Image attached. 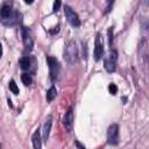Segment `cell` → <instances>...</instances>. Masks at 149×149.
Here are the masks:
<instances>
[{"instance_id":"18","label":"cell","mask_w":149,"mask_h":149,"mask_svg":"<svg viewBox=\"0 0 149 149\" xmlns=\"http://www.w3.org/2000/svg\"><path fill=\"white\" fill-rule=\"evenodd\" d=\"M107 33H108V43L112 47V42H113V27H111Z\"/></svg>"},{"instance_id":"24","label":"cell","mask_w":149,"mask_h":149,"mask_svg":"<svg viewBox=\"0 0 149 149\" xmlns=\"http://www.w3.org/2000/svg\"><path fill=\"white\" fill-rule=\"evenodd\" d=\"M8 106H9V107H13V105H12V101H10L9 99H8Z\"/></svg>"},{"instance_id":"22","label":"cell","mask_w":149,"mask_h":149,"mask_svg":"<svg viewBox=\"0 0 149 149\" xmlns=\"http://www.w3.org/2000/svg\"><path fill=\"white\" fill-rule=\"evenodd\" d=\"M26 3H28V5H30V3H33L34 2V0H23Z\"/></svg>"},{"instance_id":"5","label":"cell","mask_w":149,"mask_h":149,"mask_svg":"<svg viewBox=\"0 0 149 149\" xmlns=\"http://www.w3.org/2000/svg\"><path fill=\"white\" fill-rule=\"evenodd\" d=\"M107 142L112 146H116L119 143V126L113 123L107 129Z\"/></svg>"},{"instance_id":"14","label":"cell","mask_w":149,"mask_h":149,"mask_svg":"<svg viewBox=\"0 0 149 149\" xmlns=\"http://www.w3.org/2000/svg\"><path fill=\"white\" fill-rule=\"evenodd\" d=\"M21 80H22V83H23L26 86L30 85V84H31V81H33L31 76H30V74H28V73H22V74H21Z\"/></svg>"},{"instance_id":"10","label":"cell","mask_w":149,"mask_h":149,"mask_svg":"<svg viewBox=\"0 0 149 149\" xmlns=\"http://www.w3.org/2000/svg\"><path fill=\"white\" fill-rule=\"evenodd\" d=\"M51 125H52V118L51 115H49L45 121H44V125H43V130H42V140L47 141L48 137H49V134H50V129H51Z\"/></svg>"},{"instance_id":"9","label":"cell","mask_w":149,"mask_h":149,"mask_svg":"<svg viewBox=\"0 0 149 149\" xmlns=\"http://www.w3.org/2000/svg\"><path fill=\"white\" fill-rule=\"evenodd\" d=\"M63 125L68 132L72 130V127H73V111H72V108H69V111L65 113L64 119H63Z\"/></svg>"},{"instance_id":"12","label":"cell","mask_w":149,"mask_h":149,"mask_svg":"<svg viewBox=\"0 0 149 149\" xmlns=\"http://www.w3.org/2000/svg\"><path fill=\"white\" fill-rule=\"evenodd\" d=\"M19 64H20V68L22 70H28L29 66H30V59H29V57L28 56H24V57L20 58Z\"/></svg>"},{"instance_id":"21","label":"cell","mask_w":149,"mask_h":149,"mask_svg":"<svg viewBox=\"0 0 149 149\" xmlns=\"http://www.w3.org/2000/svg\"><path fill=\"white\" fill-rule=\"evenodd\" d=\"M76 146H77V147H78V148H81V149H84V148H85V147H84V146H83V144H80V143H79V142H76Z\"/></svg>"},{"instance_id":"23","label":"cell","mask_w":149,"mask_h":149,"mask_svg":"<svg viewBox=\"0 0 149 149\" xmlns=\"http://www.w3.org/2000/svg\"><path fill=\"white\" fill-rule=\"evenodd\" d=\"M2 56V45H1V43H0V57Z\"/></svg>"},{"instance_id":"11","label":"cell","mask_w":149,"mask_h":149,"mask_svg":"<svg viewBox=\"0 0 149 149\" xmlns=\"http://www.w3.org/2000/svg\"><path fill=\"white\" fill-rule=\"evenodd\" d=\"M31 141H33V146H34L35 149H40L42 147V139H41V130H40V128H37L34 132Z\"/></svg>"},{"instance_id":"19","label":"cell","mask_w":149,"mask_h":149,"mask_svg":"<svg viewBox=\"0 0 149 149\" xmlns=\"http://www.w3.org/2000/svg\"><path fill=\"white\" fill-rule=\"evenodd\" d=\"M83 57L86 58L87 57V47H86V42L83 41Z\"/></svg>"},{"instance_id":"8","label":"cell","mask_w":149,"mask_h":149,"mask_svg":"<svg viewBox=\"0 0 149 149\" xmlns=\"http://www.w3.org/2000/svg\"><path fill=\"white\" fill-rule=\"evenodd\" d=\"M104 55V44L100 41V34H97L95 43H94V59L100 61Z\"/></svg>"},{"instance_id":"7","label":"cell","mask_w":149,"mask_h":149,"mask_svg":"<svg viewBox=\"0 0 149 149\" xmlns=\"http://www.w3.org/2000/svg\"><path fill=\"white\" fill-rule=\"evenodd\" d=\"M22 41H23V44H24L26 49L33 50V47H34V38H33V36H31L30 29L27 28V27H23V28H22Z\"/></svg>"},{"instance_id":"20","label":"cell","mask_w":149,"mask_h":149,"mask_svg":"<svg viewBox=\"0 0 149 149\" xmlns=\"http://www.w3.org/2000/svg\"><path fill=\"white\" fill-rule=\"evenodd\" d=\"M54 28H55V29H50V30H49V33H50V34H52V35H54V34H56V33H58V30H59V26L54 27Z\"/></svg>"},{"instance_id":"15","label":"cell","mask_w":149,"mask_h":149,"mask_svg":"<svg viewBox=\"0 0 149 149\" xmlns=\"http://www.w3.org/2000/svg\"><path fill=\"white\" fill-rule=\"evenodd\" d=\"M8 87H9V90L12 91V93H14V94H19V93H20L19 87H17V85H16V83H15L14 80H10V81L8 83Z\"/></svg>"},{"instance_id":"6","label":"cell","mask_w":149,"mask_h":149,"mask_svg":"<svg viewBox=\"0 0 149 149\" xmlns=\"http://www.w3.org/2000/svg\"><path fill=\"white\" fill-rule=\"evenodd\" d=\"M47 63H48L49 70H50V79H51V80H55V79L57 78V74H58V71H59L58 61H57L55 57L48 56V57H47Z\"/></svg>"},{"instance_id":"2","label":"cell","mask_w":149,"mask_h":149,"mask_svg":"<svg viewBox=\"0 0 149 149\" xmlns=\"http://www.w3.org/2000/svg\"><path fill=\"white\" fill-rule=\"evenodd\" d=\"M63 57L65 59V62H68L69 64L73 65L76 63H78V48L76 45V42L70 40L64 48V52H63Z\"/></svg>"},{"instance_id":"17","label":"cell","mask_w":149,"mask_h":149,"mask_svg":"<svg viewBox=\"0 0 149 149\" xmlns=\"http://www.w3.org/2000/svg\"><path fill=\"white\" fill-rule=\"evenodd\" d=\"M61 5H62V2H61V0H55L54 1V6H52V12H58L59 10V8H61Z\"/></svg>"},{"instance_id":"16","label":"cell","mask_w":149,"mask_h":149,"mask_svg":"<svg viewBox=\"0 0 149 149\" xmlns=\"http://www.w3.org/2000/svg\"><path fill=\"white\" fill-rule=\"evenodd\" d=\"M108 91H109L111 94L115 95L116 92H118V87H116V85H115V84H109V85H108Z\"/></svg>"},{"instance_id":"1","label":"cell","mask_w":149,"mask_h":149,"mask_svg":"<svg viewBox=\"0 0 149 149\" xmlns=\"http://www.w3.org/2000/svg\"><path fill=\"white\" fill-rule=\"evenodd\" d=\"M20 14L17 12H14L12 6L8 3H3L0 8V21L5 26H14L19 22Z\"/></svg>"},{"instance_id":"13","label":"cell","mask_w":149,"mask_h":149,"mask_svg":"<svg viewBox=\"0 0 149 149\" xmlns=\"http://www.w3.org/2000/svg\"><path fill=\"white\" fill-rule=\"evenodd\" d=\"M56 94H57V90H56V87L52 85V86L47 91V100H48V101H52V100L56 98Z\"/></svg>"},{"instance_id":"3","label":"cell","mask_w":149,"mask_h":149,"mask_svg":"<svg viewBox=\"0 0 149 149\" xmlns=\"http://www.w3.org/2000/svg\"><path fill=\"white\" fill-rule=\"evenodd\" d=\"M116 59H118V54H116L115 50H112L108 54V56L105 58V61H104V66H105L107 72L112 73V72L115 71V69H116Z\"/></svg>"},{"instance_id":"4","label":"cell","mask_w":149,"mask_h":149,"mask_svg":"<svg viewBox=\"0 0 149 149\" xmlns=\"http://www.w3.org/2000/svg\"><path fill=\"white\" fill-rule=\"evenodd\" d=\"M64 14H65L66 20L69 21V23L72 27H79L80 26V20H79L78 14L70 6H66V5L64 6Z\"/></svg>"}]
</instances>
